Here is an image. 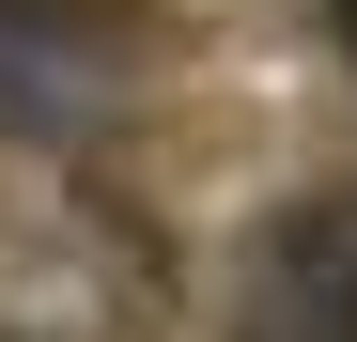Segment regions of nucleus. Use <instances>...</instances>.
Returning <instances> with one entry per match:
<instances>
[{
  "mask_svg": "<svg viewBox=\"0 0 357 342\" xmlns=\"http://www.w3.org/2000/svg\"><path fill=\"white\" fill-rule=\"evenodd\" d=\"M93 109H109V31H78L63 0H0V125L78 140Z\"/></svg>",
  "mask_w": 357,
  "mask_h": 342,
  "instance_id": "2",
  "label": "nucleus"
},
{
  "mask_svg": "<svg viewBox=\"0 0 357 342\" xmlns=\"http://www.w3.org/2000/svg\"><path fill=\"white\" fill-rule=\"evenodd\" d=\"M342 63H357V0H342Z\"/></svg>",
  "mask_w": 357,
  "mask_h": 342,
  "instance_id": "3",
  "label": "nucleus"
},
{
  "mask_svg": "<svg viewBox=\"0 0 357 342\" xmlns=\"http://www.w3.org/2000/svg\"><path fill=\"white\" fill-rule=\"evenodd\" d=\"M249 342H357V202L311 187L249 249Z\"/></svg>",
  "mask_w": 357,
  "mask_h": 342,
  "instance_id": "1",
  "label": "nucleus"
}]
</instances>
